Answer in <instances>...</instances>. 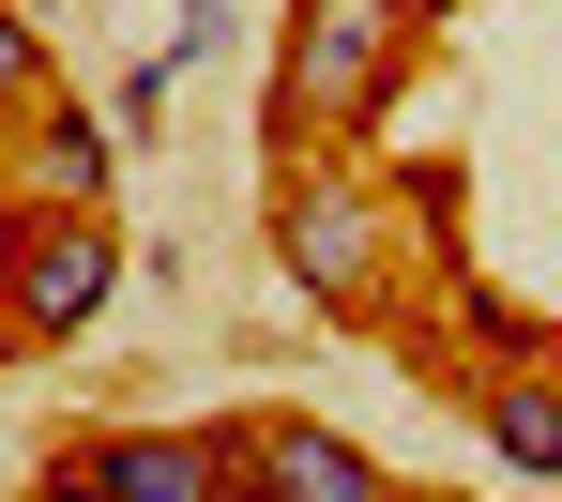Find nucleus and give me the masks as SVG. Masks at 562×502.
<instances>
[{
	"label": "nucleus",
	"mask_w": 562,
	"mask_h": 502,
	"mask_svg": "<svg viewBox=\"0 0 562 502\" xmlns=\"http://www.w3.org/2000/svg\"><path fill=\"white\" fill-rule=\"evenodd\" d=\"M106 304H122V213H106V199H31V213H0V366L77 350Z\"/></svg>",
	"instance_id": "obj_1"
},
{
	"label": "nucleus",
	"mask_w": 562,
	"mask_h": 502,
	"mask_svg": "<svg viewBox=\"0 0 562 502\" xmlns=\"http://www.w3.org/2000/svg\"><path fill=\"white\" fill-rule=\"evenodd\" d=\"M411 31H426V0H289L274 122H289V137H366L380 92L411 77Z\"/></svg>",
	"instance_id": "obj_2"
},
{
	"label": "nucleus",
	"mask_w": 562,
	"mask_h": 502,
	"mask_svg": "<svg viewBox=\"0 0 562 502\" xmlns=\"http://www.w3.org/2000/svg\"><path fill=\"white\" fill-rule=\"evenodd\" d=\"M274 259H289V290L319 304V320H350V335L395 304V228H380L366 168H319V153H289V168H274Z\"/></svg>",
	"instance_id": "obj_3"
},
{
	"label": "nucleus",
	"mask_w": 562,
	"mask_h": 502,
	"mask_svg": "<svg viewBox=\"0 0 562 502\" xmlns=\"http://www.w3.org/2000/svg\"><path fill=\"white\" fill-rule=\"evenodd\" d=\"M61 502H259V426H92Z\"/></svg>",
	"instance_id": "obj_4"
},
{
	"label": "nucleus",
	"mask_w": 562,
	"mask_h": 502,
	"mask_svg": "<svg viewBox=\"0 0 562 502\" xmlns=\"http://www.w3.org/2000/svg\"><path fill=\"white\" fill-rule=\"evenodd\" d=\"M471 442H486V472L562 488V366H486L471 381Z\"/></svg>",
	"instance_id": "obj_5"
},
{
	"label": "nucleus",
	"mask_w": 562,
	"mask_h": 502,
	"mask_svg": "<svg viewBox=\"0 0 562 502\" xmlns=\"http://www.w3.org/2000/svg\"><path fill=\"white\" fill-rule=\"evenodd\" d=\"M259 502H395V472L335 426H259Z\"/></svg>",
	"instance_id": "obj_6"
},
{
	"label": "nucleus",
	"mask_w": 562,
	"mask_h": 502,
	"mask_svg": "<svg viewBox=\"0 0 562 502\" xmlns=\"http://www.w3.org/2000/svg\"><path fill=\"white\" fill-rule=\"evenodd\" d=\"M31 168H46V199H106V122L92 107H31Z\"/></svg>",
	"instance_id": "obj_7"
},
{
	"label": "nucleus",
	"mask_w": 562,
	"mask_h": 502,
	"mask_svg": "<svg viewBox=\"0 0 562 502\" xmlns=\"http://www.w3.org/2000/svg\"><path fill=\"white\" fill-rule=\"evenodd\" d=\"M31 107H46V31L0 0V122H31Z\"/></svg>",
	"instance_id": "obj_8"
}]
</instances>
